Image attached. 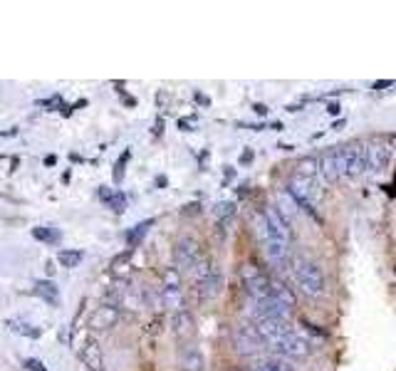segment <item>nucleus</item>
I'll return each instance as SVG.
<instances>
[{"mask_svg":"<svg viewBox=\"0 0 396 371\" xmlns=\"http://www.w3.org/2000/svg\"><path fill=\"white\" fill-rule=\"evenodd\" d=\"M122 102H124L126 106H136V99H134V97H129V95H122Z\"/></svg>","mask_w":396,"mask_h":371,"instance_id":"obj_39","label":"nucleus"},{"mask_svg":"<svg viewBox=\"0 0 396 371\" xmlns=\"http://www.w3.org/2000/svg\"><path fill=\"white\" fill-rule=\"evenodd\" d=\"M131 255H134V250H129V247H126L124 253H119L117 258L112 260V275L114 277H119V280L129 277V272H131Z\"/></svg>","mask_w":396,"mask_h":371,"instance_id":"obj_22","label":"nucleus"},{"mask_svg":"<svg viewBox=\"0 0 396 371\" xmlns=\"http://www.w3.org/2000/svg\"><path fill=\"white\" fill-rule=\"evenodd\" d=\"M394 82H386V79H381V82H374V89H384V87H391Z\"/></svg>","mask_w":396,"mask_h":371,"instance_id":"obj_41","label":"nucleus"},{"mask_svg":"<svg viewBox=\"0 0 396 371\" xmlns=\"http://www.w3.org/2000/svg\"><path fill=\"white\" fill-rule=\"evenodd\" d=\"M8 327H10L15 334H23V336H28V339H40V334L42 332L37 330V327H32V324H28V322H23V319H8Z\"/></svg>","mask_w":396,"mask_h":371,"instance_id":"obj_27","label":"nucleus"},{"mask_svg":"<svg viewBox=\"0 0 396 371\" xmlns=\"http://www.w3.org/2000/svg\"><path fill=\"white\" fill-rule=\"evenodd\" d=\"M339 112H342V106H339L337 102H330V104H327V114H330V117H339Z\"/></svg>","mask_w":396,"mask_h":371,"instance_id":"obj_34","label":"nucleus"},{"mask_svg":"<svg viewBox=\"0 0 396 371\" xmlns=\"http://www.w3.org/2000/svg\"><path fill=\"white\" fill-rule=\"evenodd\" d=\"M253 324H255V330H258V334L263 336V342L272 344V347L290 332L287 322H278V319H258V322H253Z\"/></svg>","mask_w":396,"mask_h":371,"instance_id":"obj_10","label":"nucleus"},{"mask_svg":"<svg viewBox=\"0 0 396 371\" xmlns=\"http://www.w3.org/2000/svg\"><path fill=\"white\" fill-rule=\"evenodd\" d=\"M319 173L327 183H337L339 181V171H337V159H334V151H327L322 159H319Z\"/></svg>","mask_w":396,"mask_h":371,"instance_id":"obj_19","label":"nucleus"},{"mask_svg":"<svg viewBox=\"0 0 396 371\" xmlns=\"http://www.w3.org/2000/svg\"><path fill=\"white\" fill-rule=\"evenodd\" d=\"M253 371H295V366L287 359H283V356H267Z\"/></svg>","mask_w":396,"mask_h":371,"instance_id":"obj_26","label":"nucleus"},{"mask_svg":"<svg viewBox=\"0 0 396 371\" xmlns=\"http://www.w3.org/2000/svg\"><path fill=\"white\" fill-rule=\"evenodd\" d=\"M263 216H265V223H267V240L272 238V240H285V242H287V238L292 236L290 220L280 213V208L278 206H267L265 211H263Z\"/></svg>","mask_w":396,"mask_h":371,"instance_id":"obj_6","label":"nucleus"},{"mask_svg":"<svg viewBox=\"0 0 396 371\" xmlns=\"http://www.w3.org/2000/svg\"><path fill=\"white\" fill-rule=\"evenodd\" d=\"M154 223H156L154 218H149V220H144V223H136L134 228L126 230V233H124V240H126V245H129V250H134V247L139 245V242H142L144 238H147L149 228H151Z\"/></svg>","mask_w":396,"mask_h":371,"instance_id":"obj_20","label":"nucleus"},{"mask_svg":"<svg viewBox=\"0 0 396 371\" xmlns=\"http://www.w3.org/2000/svg\"><path fill=\"white\" fill-rule=\"evenodd\" d=\"M161 307L171 310V312H181V310H186L184 287H161Z\"/></svg>","mask_w":396,"mask_h":371,"instance_id":"obj_16","label":"nucleus"},{"mask_svg":"<svg viewBox=\"0 0 396 371\" xmlns=\"http://www.w3.org/2000/svg\"><path fill=\"white\" fill-rule=\"evenodd\" d=\"M129 159H131V151L126 149L122 156L117 159V164H114V171H112V178H114V183H122L124 181V173H126V164H129Z\"/></svg>","mask_w":396,"mask_h":371,"instance_id":"obj_30","label":"nucleus"},{"mask_svg":"<svg viewBox=\"0 0 396 371\" xmlns=\"http://www.w3.org/2000/svg\"><path fill=\"white\" fill-rule=\"evenodd\" d=\"M253 112L258 114V117H267V106L265 104H253Z\"/></svg>","mask_w":396,"mask_h":371,"instance_id":"obj_36","label":"nucleus"},{"mask_svg":"<svg viewBox=\"0 0 396 371\" xmlns=\"http://www.w3.org/2000/svg\"><path fill=\"white\" fill-rule=\"evenodd\" d=\"M223 289V275H220L218 267H213V272L208 277H203L201 283H196V292H198V300L201 302H211L220 295Z\"/></svg>","mask_w":396,"mask_h":371,"instance_id":"obj_11","label":"nucleus"},{"mask_svg":"<svg viewBox=\"0 0 396 371\" xmlns=\"http://www.w3.org/2000/svg\"><path fill=\"white\" fill-rule=\"evenodd\" d=\"M84 260V250H77V247H62L57 253V263L67 270H75L79 267V263Z\"/></svg>","mask_w":396,"mask_h":371,"instance_id":"obj_21","label":"nucleus"},{"mask_svg":"<svg viewBox=\"0 0 396 371\" xmlns=\"http://www.w3.org/2000/svg\"><path fill=\"white\" fill-rule=\"evenodd\" d=\"M156 186H159V189H164V186H166V183H169V181H166V176H156Z\"/></svg>","mask_w":396,"mask_h":371,"instance_id":"obj_43","label":"nucleus"},{"mask_svg":"<svg viewBox=\"0 0 396 371\" xmlns=\"http://www.w3.org/2000/svg\"><path fill=\"white\" fill-rule=\"evenodd\" d=\"M250 371H253V369H250Z\"/></svg>","mask_w":396,"mask_h":371,"instance_id":"obj_46","label":"nucleus"},{"mask_svg":"<svg viewBox=\"0 0 396 371\" xmlns=\"http://www.w3.org/2000/svg\"><path fill=\"white\" fill-rule=\"evenodd\" d=\"M253 159H255V153L250 151V149H245V151L241 153V164H253Z\"/></svg>","mask_w":396,"mask_h":371,"instance_id":"obj_35","label":"nucleus"},{"mask_svg":"<svg viewBox=\"0 0 396 371\" xmlns=\"http://www.w3.org/2000/svg\"><path fill=\"white\" fill-rule=\"evenodd\" d=\"M32 292H35L42 302H48L50 307L59 305V287L53 283V280H37L35 287H32Z\"/></svg>","mask_w":396,"mask_h":371,"instance_id":"obj_18","label":"nucleus"},{"mask_svg":"<svg viewBox=\"0 0 396 371\" xmlns=\"http://www.w3.org/2000/svg\"><path fill=\"white\" fill-rule=\"evenodd\" d=\"M198 208H201L198 203H191V206H186L181 213H184V216H194V213H198Z\"/></svg>","mask_w":396,"mask_h":371,"instance_id":"obj_37","label":"nucleus"},{"mask_svg":"<svg viewBox=\"0 0 396 371\" xmlns=\"http://www.w3.org/2000/svg\"><path fill=\"white\" fill-rule=\"evenodd\" d=\"M270 297L278 302V305H283L285 310H290V312H292V307L297 305V297H295V292H292V287H290V285L280 283V280H275V283H272Z\"/></svg>","mask_w":396,"mask_h":371,"instance_id":"obj_17","label":"nucleus"},{"mask_svg":"<svg viewBox=\"0 0 396 371\" xmlns=\"http://www.w3.org/2000/svg\"><path fill=\"white\" fill-rule=\"evenodd\" d=\"M216 216H218L220 220H228L236 216V203H231V200H223V203H218L216 206Z\"/></svg>","mask_w":396,"mask_h":371,"instance_id":"obj_31","label":"nucleus"},{"mask_svg":"<svg viewBox=\"0 0 396 371\" xmlns=\"http://www.w3.org/2000/svg\"><path fill=\"white\" fill-rule=\"evenodd\" d=\"M278 208L287 220H290L292 216H297V211H300V208H297V200L292 198V193L287 189H283L278 193Z\"/></svg>","mask_w":396,"mask_h":371,"instance_id":"obj_24","label":"nucleus"},{"mask_svg":"<svg viewBox=\"0 0 396 371\" xmlns=\"http://www.w3.org/2000/svg\"><path fill=\"white\" fill-rule=\"evenodd\" d=\"M161 287H181L184 285V280H181V270H178L176 265L173 267H166L164 270V275H161Z\"/></svg>","mask_w":396,"mask_h":371,"instance_id":"obj_29","label":"nucleus"},{"mask_svg":"<svg viewBox=\"0 0 396 371\" xmlns=\"http://www.w3.org/2000/svg\"><path fill=\"white\" fill-rule=\"evenodd\" d=\"M233 344H236V349L241 354H255L265 347V342H263V336L258 334V330H255L253 322L241 324V327L233 332Z\"/></svg>","mask_w":396,"mask_h":371,"instance_id":"obj_5","label":"nucleus"},{"mask_svg":"<svg viewBox=\"0 0 396 371\" xmlns=\"http://www.w3.org/2000/svg\"><path fill=\"white\" fill-rule=\"evenodd\" d=\"M178 126H181V131H191V122H189V119H181V122H178Z\"/></svg>","mask_w":396,"mask_h":371,"instance_id":"obj_40","label":"nucleus"},{"mask_svg":"<svg viewBox=\"0 0 396 371\" xmlns=\"http://www.w3.org/2000/svg\"><path fill=\"white\" fill-rule=\"evenodd\" d=\"M45 164H48V166H55V164H57V156H53V153H50L48 159H45Z\"/></svg>","mask_w":396,"mask_h":371,"instance_id":"obj_45","label":"nucleus"},{"mask_svg":"<svg viewBox=\"0 0 396 371\" xmlns=\"http://www.w3.org/2000/svg\"><path fill=\"white\" fill-rule=\"evenodd\" d=\"M263 247H265V255L270 263H283L285 258H287V242L285 240H265L263 242Z\"/></svg>","mask_w":396,"mask_h":371,"instance_id":"obj_23","label":"nucleus"},{"mask_svg":"<svg viewBox=\"0 0 396 371\" xmlns=\"http://www.w3.org/2000/svg\"><path fill=\"white\" fill-rule=\"evenodd\" d=\"M32 238L40 242H45V245H57L59 242V230L57 228H50V225H37V228H32Z\"/></svg>","mask_w":396,"mask_h":371,"instance_id":"obj_28","label":"nucleus"},{"mask_svg":"<svg viewBox=\"0 0 396 371\" xmlns=\"http://www.w3.org/2000/svg\"><path fill=\"white\" fill-rule=\"evenodd\" d=\"M97 196L106 208H112L114 213H124L126 211V196L122 191H114L112 186H100Z\"/></svg>","mask_w":396,"mask_h":371,"instance_id":"obj_15","label":"nucleus"},{"mask_svg":"<svg viewBox=\"0 0 396 371\" xmlns=\"http://www.w3.org/2000/svg\"><path fill=\"white\" fill-rule=\"evenodd\" d=\"M171 330L176 334L178 342H191L196 334V319L189 310H181V312H173L171 317Z\"/></svg>","mask_w":396,"mask_h":371,"instance_id":"obj_12","label":"nucleus"},{"mask_svg":"<svg viewBox=\"0 0 396 371\" xmlns=\"http://www.w3.org/2000/svg\"><path fill=\"white\" fill-rule=\"evenodd\" d=\"M319 173V159L317 156H302L300 161H297V176H305V178H312L314 181V176Z\"/></svg>","mask_w":396,"mask_h":371,"instance_id":"obj_25","label":"nucleus"},{"mask_svg":"<svg viewBox=\"0 0 396 371\" xmlns=\"http://www.w3.org/2000/svg\"><path fill=\"white\" fill-rule=\"evenodd\" d=\"M292 275H295L297 287L310 297V300H319L327 292V277L322 267L308 258H297L292 263Z\"/></svg>","mask_w":396,"mask_h":371,"instance_id":"obj_1","label":"nucleus"},{"mask_svg":"<svg viewBox=\"0 0 396 371\" xmlns=\"http://www.w3.org/2000/svg\"><path fill=\"white\" fill-rule=\"evenodd\" d=\"M225 178H236V169H231V166H225Z\"/></svg>","mask_w":396,"mask_h":371,"instance_id":"obj_44","label":"nucleus"},{"mask_svg":"<svg viewBox=\"0 0 396 371\" xmlns=\"http://www.w3.org/2000/svg\"><path fill=\"white\" fill-rule=\"evenodd\" d=\"M79 356H82V364L87 366L89 371H104V354H102V347L95 336H87V339H84Z\"/></svg>","mask_w":396,"mask_h":371,"instance_id":"obj_13","label":"nucleus"},{"mask_svg":"<svg viewBox=\"0 0 396 371\" xmlns=\"http://www.w3.org/2000/svg\"><path fill=\"white\" fill-rule=\"evenodd\" d=\"M275 352H278V356H283V359L287 361L308 359L310 354H312V342L305 339L302 334H297V332H287V334L275 344Z\"/></svg>","mask_w":396,"mask_h":371,"instance_id":"obj_3","label":"nucleus"},{"mask_svg":"<svg viewBox=\"0 0 396 371\" xmlns=\"http://www.w3.org/2000/svg\"><path fill=\"white\" fill-rule=\"evenodd\" d=\"M196 102H198V104H203V106L211 104V99H208L206 95H201V92H196Z\"/></svg>","mask_w":396,"mask_h":371,"instance_id":"obj_38","label":"nucleus"},{"mask_svg":"<svg viewBox=\"0 0 396 371\" xmlns=\"http://www.w3.org/2000/svg\"><path fill=\"white\" fill-rule=\"evenodd\" d=\"M344 149H347V178H359L361 173H367V146L364 144H352V146Z\"/></svg>","mask_w":396,"mask_h":371,"instance_id":"obj_9","label":"nucleus"},{"mask_svg":"<svg viewBox=\"0 0 396 371\" xmlns=\"http://www.w3.org/2000/svg\"><path fill=\"white\" fill-rule=\"evenodd\" d=\"M334 159H337L339 178H347V149H344V146H337V149H334Z\"/></svg>","mask_w":396,"mask_h":371,"instance_id":"obj_32","label":"nucleus"},{"mask_svg":"<svg viewBox=\"0 0 396 371\" xmlns=\"http://www.w3.org/2000/svg\"><path fill=\"white\" fill-rule=\"evenodd\" d=\"M178 366L181 371H206V356L194 344H184L178 349Z\"/></svg>","mask_w":396,"mask_h":371,"instance_id":"obj_14","label":"nucleus"},{"mask_svg":"<svg viewBox=\"0 0 396 371\" xmlns=\"http://www.w3.org/2000/svg\"><path fill=\"white\" fill-rule=\"evenodd\" d=\"M367 164L372 173H381L389 169L391 164V144L384 142H374L367 146Z\"/></svg>","mask_w":396,"mask_h":371,"instance_id":"obj_8","label":"nucleus"},{"mask_svg":"<svg viewBox=\"0 0 396 371\" xmlns=\"http://www.w3.org/2000/svg\"><path fill=\"white\" fill-rule=\"evenodd\" d=\"M198 260H201V245H198V240L191 236L178 238L176 245H173V263H176L178 270L191 272L198 265Z\"/></svg>","mask_w":396,"mask_h":371,"instance_id":"obj_4","label":"nucleus"},{"mask_svg":"<svg viewBox=\"0 0 396 371\" xmlns=\"http://www.w3.org/2000/svg\"><path fill=\"white\" fill-rule=\"evenodd\" d=\"M23 366H25V371H48L40 359H32V356H30V359H25Z\"/></svg>","mask_w":396,"mask_h":371,"instance_id":"obj_33","label":"nucleus"},{"mask_svg":"<svg viewBox=\"0 0 396 371\" xmlns=\"http://www.w3.org/2000/svg\"><path fill=\"white\" fill-rule=\"evenodd\" d=\"M161 126H164V122H161V119H156V124H154V136L161 134Z\"/></svg>","mask_w":396,"mask_h":371,"instance_id":"obj_42","label":"nucleus"},{"mask_svg":"<svg viewBox=\"0 0 396 371\" xmlns=\"http://www.w3.org/2000/svg\"><path fill=\"white\" fill-rule=\"evenodd\" d=\"M241 280H243V285H245V289H248V295L253 297V302L270 297L272 280L261 270V267L255 265V263H245V265L241 267Z\"/></svg>","mask_w":396,"mask_h":371,"instance_id":"obj_2","label":"nucleus"},{"mask_svg":"<svg viewBox=\"0 0 396 371\" xmlns=\"http://www.w3.org/2000/svg\"><path fill=\"white\" fill-rule=\"evenodd\" d=\"M119 319H122V310H119L117 305L102 302V305L97 307L95 312H92V317H89V327H92L95 332L114 330V327L119 324Z\"/></svg>","mask_w":396,"mask_h":371,"instance_id":"obj_7","label":"nucleus"}]
</instances>
